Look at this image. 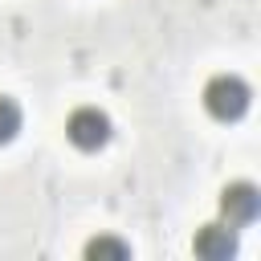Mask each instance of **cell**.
<instances>
[{"label": "cell", "instance_id": "6", "mask_svg": "<svg viewBox=\"0 0 261 261\" xmlns=\"http://www.w3.org/2000/svg\"><path fill=\"white\" fill-rule=\"evenodd\" d=\"M16 130H20V106L8 94H0V143L16 139Z\"/></svg>", "mask_w": 261, "mask_h": 261}, {"label": "cell", "instance_id": "5", "mask_svg": "<svg viewBox=\"0 0 261 261\" xmlns=\"http://www.w3.org/2000/svg\"><path fill=\"white\" fill-rule=\"evenodd\" d=\"M82 253H86L90 261H126V257H130V245L118 241V237H94V241H86Z\"/></svg>", "mask_w": 261, "mask_h": 261}, {"label": "cell", "instance_id": "4", "mask_svg": "<svg viewBox=\"0 0 261 261\" xmlns=\"http://www.w3.org/2000/svg\"><path fill=\"white\" fill-rule=\"evenodd\" d=\"M192 249H196V257L224 261V257H232V253H237V232H232V224H204V228L196 232Z\"/></svg>", "mask_w": 261, "mask_h": 261}, {"label": "cell", "instance_id": "3", "mask_svg": "<svg viewBox=\"0 0 261 261\" xmlns=\"http://www.w3.org/2000/svg\"><path fill=\"white\" fill-rule=\"evenodd\" d=\"M220 212H224L228 224H253L257 212H261V192L253 184H245V179L241 184H228L220 192Z\"/></svg>", "mask_w": 261, "mask_h": 261}, {"label": "cell", "instance_id": "1", "mask_svg": "<svg viewBox=\"0 0 261 261\" xmlns=\"http://www.w3.org/2000/svg\"><path fill=\"white\" fill-rule=\"evenodd\" d=\"M249 86L237 77V73H216L208 86H204V106H208V114L212 118H220V122H232V118H241L245 110H249Z\"/></svg>", "mask_w": 261, "mask_h": 261}, {"label": "cell", "instance_id": "2", "mask_svg": "<svg viewBox=\"0 0 261 261\" xmlns=\"http://www.w3.org/2000/svg\"><path fill=\"white\" fill-rule=\"evenodd\" d=\"M110 114L106 110H98V106H77L73 114H69V122H65V135H69V143L73 147H82V151H98V147H106L110 143Z\"/></svg>", "mask_w": 261, "mask_h": 261}]
</instances>
